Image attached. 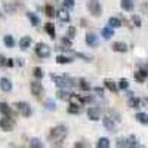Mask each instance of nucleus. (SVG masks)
Masks as SVG:
<instances>
[{"mask_svg": "<svg viewBox=\"0 0 148 148\" xmlns=\"http://www.w3.org/2000/svg\"><path fill=\"white\" fill-rule=\"evenodd\" d=\"M6 61H8V59H5L2 55H0V67H2V65H6Z\"/></svg>", "mask_w": 148, "mask_h": 148, "instance_id": "46", "label": "nucleus"}, {"mask_svg": "<svg viewBox=\"0 0 148 148\" xmlns=\"http://www.w3.org/2000/svg\"><path fill=\"white\" fill-rule=\"evenodd\" d=\"M14 126H15V120L10 116H5L3 119H0V127L3 130L10 132V130H14Z\"/></svg>", "mask_w": 148, "mask_h": 148, "instance_id": "6", "label": "nucleus"}, {"mask_svg": "<svg viewBox=\"0 0 148 148\" xmlns=\"http://www.w3.org/2000/svg\"><path fill=\"white\" fill-rule=\"evenodd\" d=\"M111 49H113L114 52H121V53H125V52H127V45L123 43V42H116V43L111 45Z\"/></svg>", "mask_w": 148, "mask_h": 148, "instance_id": "12", "label": "nucleus"}, {"mask_svg": "<svg viewBox=\"0 0 148 148\" xmlns=\"http://www.w3.org/2000/svg\"><path fill=\"white\" fill-rule=\"evenodd\" d=\"M0 113H2L3 116H10V117H14V113H12L10 107H9L6 102H0Z\"/></svg>", "mask_w": 148, "mask_h": 148, "instance_id": "15", "label": "nucleus"}, {"mask_svg": "<svg viewBox=\"0 0 148 148\" xmlns=\"http://www.w3.org/2000/svg\"><path fill=\"white\" fill-rule=\"evenodd\" d=\"M58 18L62 22H70V14L67 12V9H61L58 10Z\"/></svg>", "mask_w": 148, "mask_h": 148, "instance_id": "19", "label": "nucleus"}, {"mask_svg": "<svg viewBox=\"0 0 148 148\" xmlns=\"http://www.w3.org/2000/svg\"><path fill=\"white\" fill-rule=\"evenodd\" d=\"M127 144H129V147H141L138 139H136V136H133V135L127 138Z\"/></svg>", "mask_w": 148, "mask_h": 148, "instance_id": "35", "label": "nucleus"}, {"mask_svg": "<svg viewBox=\"0 0 148 148\" xmlns=\"http://www.w3.org/2000/svg\"><path fill=\"white\" fill-rule=\"evenodd\" d=\"M127 105H129L130 108H138V107L141 105V99H139V98H136V96H133V93H132V95H129Z\"/></svg>", "mask_w": 148, "mask_h": 148, "instance_id": "14", "label": "nucleus"}, {"mask_svg": "<svg viewBox=\"0 0 148 148\" xmlns=\"http://www.w3.org/2000/svg\"><path fill=\"white\" fill-rule=\"evenodd\" d=\"M33 74H34V77H36V79H43L45 71H43L42 68H39V67H36V68L33 70Z\"/></svg>", "mask_w": 148, "mask_h": 148, "instance_id": "34", "label": "nucleus"}, {"mask_svg": "<svg viewBox=\"0 0 148 148\" xmlns=\"http://www.w3.org/2000/svg\"><path fill=\"white\" fill-rule=\"evenodd\" d=\"M93 92H95L98 96H102V95H104V89H102V88H93Z\"/></svg>", "mask_w": 148, "mask_h": 148, "instance_id": "43", "label": "nucleus"}, {"mask_svg": "<svg viewBox=\"0 0 148 148\" xmlns=\"http://www.w3.org/2000/svg\"><path fill=\"white\" fill-rule=\"evenodd\" d=\"M64 8L65 9H73L74 8V0H64Z\"/></svg>", "mask_w": 148, "mask_h": 148, "instance_id": "38", "label": "nucleus"}, {"mask_svg": "<svg viewBox=\"0 0 148 148\" xmlns=\"http://www.w3.org/2000/svg\"><path fill=\"white\" fill-rule=\"evenodd\" d=\"M129 88V82L126 80V79H121L120 82H119V89H121V90H126Z\"/></svg>", "mask_w": 148, "mask_h": 148, "instance_id": "36", "label": "nucleus"}, {"mask_svg": "<svg viewBox=\"0 0 148 148\" xmlns=\"http://www.w3.org/2000/svg\"><path fill=\"white\" fill-rule=\"evenodd\" d=\"M74 147H86V144H82V142H76V144H74Z\"/></svg>", "mask_w": 148, "mask_h": 148, "instance_id": "48", "label": "nucleus"}, {"mask_svg": "<svg viewBox=\"0 0 148 148\" xmlns=\"http://www.w3.org/2000/svg\"><path fill=\"white\" fill-rule=\"evenodd\" d=\"M117 147H129L127 139H125V138H119V139H117Z\"/></svg>", "mask_w": 148, "mask_h": 148, "instance_id": "39", "label": "nucleus"}, {"mask_svg": "<svg viewBox=\"0 0 148 148\" xmlns=\"http://www.w3.org/2000/svg\"><path fill=\"white\" fill-rule=\"evenodd\" d=\"M120 6H121V9H125V10L130 12V10L133 9V0H121V2H120Z\"/></svg>", "mask_w": 148, "mask_h": 148, "instance_id": "22", "label": "nucleus"}, {"mask_svg": "<svg viewBox=\"0 0 148 148\" xmlns=\"http://www.w3.org/2000/svg\"><path fill=\"white\" fill-rule=\"evenodd\" d=\"M110 114H111V117H113L116 121H120L121 120V117H120V114L117 113V111L116 110H110Z\"/></svg>", "mask_w": 148, "mask_h": 148, "instance_id": "37", "label": "nucleus"}, {"mask_svg": "<svg viewBox=\"0 0 148 148\" xmlns=\"http://www.w3.org/2000/svg\"><path fill=\"white\" fill-rule=\"evenodd\" d=\"M16 64H18V65H24V61H22L21 58H18V61H16Z\"/></svg>", "mask_w": 148, "mask_h": 148, "instance_id": "49", "label": "nucleus"}, {"mask_svg": "<svg viewBox=\"0 0 148 148\" xmlns=\"http://www.w3.org/2000/svg\"><path fill=\"white\" fill-rule=\"evenodd\" d=\"M65 136H67V127L65 126H55L51 129L47 138L52 142V145H61L62 141L65 139Z\"/></svg>", "mask_w": 148, "mask_h": 148, "instance_id": "1", "label": "nucleus"}, {"mask_svg": "<svg viewBox=\"0 0 148 148\" xmlns=\"http://www.w3.org/2000/svg\"><path fill=\"white\" fill-rule=\"evenodd\" d=\"M45 108L49 110V111H55V110H56L55 101H53V99H46V101H45Z\"/></svg>", "mask_w": 148, "mask_h": 148, "instance_id": "31", "label": "nucleus"}, {"mask_svg": "<svg viewBox=\"0 0 148 148\" xmlns=\"http://www.w3.org/2000/svg\"><path fill=\"white\" fill-rule=\"evenodd\" d=\"M56 96L59 98V99H62V101H68L70 96H71V92H68V89H59L56 92Z\"/></svg>", "mask_w": 148, "mask_h": 148, "instance_id": "16", "label": "nucleus"}, {"mask_svg": "<svg viewBox=\"0 0 148 148\" xmlns=\"http://www.w3.org/2000/svg\"><path fill=\"white\" fill-rule=\"evenodd\" d=\"M3 8H5V9H6V10L9 12V14H14V9H12V8H10V6H9L8 3H3Z\"/></svg>", "mask_w": 148, "mask_h": 148, "instance_id": "45", "label": "nucleus"}, {"mask_svg": "<svg viewBox=\"0 0 148 148\" xmlns=\"http://www.w3.org/2000/svg\"><path fill=\"white\" fill-rule=\"evenodd\" d=\"M86 43H88L90 47H96L98 45H99V39H98L96 34L88 33V34H86Z\"/></svg>", "mask_w": 148, "mask_h": 148, "instance_id": "11", "label": "nucleus"}, {"mask_svg": "<svg viewBox=\"0 0 148 148\" xmlns=\"http://www.w3.org/2000/svg\"><path fill=\"white\" fill-rule=\"evenodd\" d=\"M102 125H104V127H105L108 132H116V121L111 119L110 116H105V117L102 119Z\"/></svg>", "mask_w": 148, "mask_h": 148, "instance_id": "8", "label": "nucleus"}, {"mask_svg": "<svg viewBox=\"0 0 148 148\" xmlns=\"http://www.w3.org/2000/svg\"><path fill=\"white\" fill-rule=\"evenodd\" d=\"M36 53L39 58L45 59V58H49L51 56V47H49L46 43H37L36 46Z\"/></svg>", "mask_w": 148, "mask_h": 148, "instance_id": "4", "label": "nucleus"}, {"mask_svg": "<svg viewBox=\"0 0 148 148\" xmlns=\"http://www.w3.org/2000/svg\"><path fill=\"white\" fill-rule=\"evenodd\" d=\"M0 89H2L3 92H10L12 90V82L6 77L0 79Z\"/></svg>", "mask_w": 148, "mask_h": 148, "instance_id": "13", "label": "nucleus"}, {"mask_svg": "<svg viewBox=\"0 0 148 148\" xmlns=\"http://www.w3.org/2000/svg\"><path fill=\"white\" fill-rule=\"evenodd\" d=\"M67 34H68V37H70V39H74V37H76V28H74V27H70Z\"/></svg>", "mask_w": 148, "mask_h": 148, "instance_id": "41", "label": "nucleus"}, {"mask_svg": "<svg viewBox=\"0 0 148 148\" xmlns=\"http://www.w3.org/2000/svg\"><path fill=\"white\" fill-rule=\"evenodd\" d=\"M108 25L113 27V28H119V27H121V21L119 18H116V16H111L108 19Z\"/></svg>", "mask_w": 148, "mask_h": 148, "instance_id": "26", "label": "nucleus"}, {"mask_svg": "<svg viewBox=\"0 0 148 148\" xmlns=\"http://www.w3.org/2000/svg\"><path fill=\"white\" fill-rule=\"evenodd\" d=\"M101 36L104 37L105 40H110L111 36H114V31H113V27H105L101 30Z\"/></svg>", "mask_w": 148, "mask_h": 148, "instance_id": "18", "label": "nucleus"}, {"mask_svg": "<svg viewBox=\"0 0 148 148\" xmlns=\"http://www.w3.org/2000/svg\"><path fill=\"white\" fill-rule=\"evenodd\" d=\"M56 62H58V64H70V62H73V56L58 55V56H56Z\"/></svg>", "mask_w": 148, "mask_h": 148, "instance_id": "21", "label": "nucleus"}, {"mask_svg": "<svg viewBox=\"0 0 148 148\" xmlns=\"http://www.w3.org/2000/svg\"><path fill=\"white\" fill-rule=\"evenodd\" d=\"M30 89H31V93H33L34 96H40V95L43 93V86H42V83H39V82H31Z\"/></svg>", "mask_w": 148, "mask_h": 148, "instance_id": "10", "label": "nucleus"}, {"mask_svg": "<svg viewBox=\"0 0 148 148\" xmlns=\"http://www.w3.org/2000/svg\"><path fill=\"white\" fill-rule=\"evenodd\" d=\"M132 21H133V25H136V27H141L142 24H141V18L138 15H133L132 16Z\"/></svg>", "mask_w": 148, "mask_h": 148, "instance_id": "40", "label": "nucleus"}, {"mask_svg": "<svg viewBox=\"0 0 148 148\" xmlns=\"http://www.w3.org/2000/svg\"><path fill=\"white\" fill-rule=\"evenodd\" d=\"M62 45H65L67 47H71V39H70V37H64V39H62Z\"/></svg>", "mask_w": 148, "mask_h": 148, "instance_id": "42", "label": "nucleus"}, {"mask_svg": "<svg viewBox=\"0 0 148 148\" xmlns=\"http://www.w3.org/2000/svg\"><path fill=\"white\" fill-rule=\"evenodd\" d=\"M133 77H135V80H136L138 83H144L147 80V77H148V65L145 68H141L138 71H135Z\"/></svg>", "mask_w": 148, "mask_h": 148, "instance_id": "7", "label": "nucleus"}, {"mask_svg": "<svg viewBox=\"0 0 148 148\" xmlns=\"http://www.w3.org/2000/svg\"><path fill=\"white\" fill-rule=\"evenodd\" d=\"M30 45H31V37H28V36L22 37V39L19 40V47L22 49V51H27V49L30 47Z\"/></svg>", "mask_w": 148, "mask_h": 148, "instance_id": "17", "label": "nucleus"}, {"mask_svg": "<svg viewBox=\"0 0 148 148\" xmlns=\"http://www.w3.org/2000/svg\"><path fill=\"white\" fill-rule=\"evenodd\" d=\"M77 84H79V88L82 90H90V84L88 80H84V79H79L77 80Z\"/></svg>", "mask_w": 148, "mask_h": 148, "instance_id": "27", "label": "nucleus"}, {"mask_svg": "<svg viewBox=\"0 0 148 148\" xmlns=\"http://www.w3.org/2000/svg\"><path fill=\"white\" fill-rule=\"evenodd\" d=\"M45 12H46V16H49V18H53V15L56 14L52 5H46L45 6Z\"/></svg>", "mask_w": 148, "mask_h": 148, "instance_id": "32", "label": "nucleus"}, {"mask_svg": "<svg viewBox=\"0 0 148 148\" xmlns=\"http://www.w3.org/2000/svg\"><path fill=\"white\" fill-rule=\"evenodd\" d=\"M142 102H145V104H147V105H148V98H145V99H144V101H142Z\"/></svg>", "mask_w": 148, "mask_h": 148, "instance_id": "50", "label": "nucleus"}, {"mask_svg": "<svg viewBox=\"0 0 148 148\" xmlns=\"http://www.w3.org/2000/svg\"><path fill=\"white\" fill-rule=\"evenodd\" d=\"M135 119H136L141 125H148V114H145V113H138L136 116H135Z\"/></svg>", "mask_w": 148, "mask_h": 148, "instance_id": "25", "label": "nucleus"}, {"mask_svg": "<svg viewBox=\"0 0 148 148\" xmlns=\"http://www.w3.org/2000/svg\"><path fill=\"white\" fill-rule=\"evenodd\" d=\"M141 9H142V12H144L145 15H148V3H142Z\"/></svg>", "mask_w": 148, "mask_h": 148, "instance_id": "44", "label": "nucleus"}, {"mask_svg": "<svg viewBox=\"0 0 148 148\" xmlns=\"http://www.w3.org/2000/svg\"><path fill=\"white\" fill-rule=\"evenodd\" d=\"M88 117H89V120H92V121H98V120L101 119V110L96 108V107L89 108V110H88Z\"/></svg>", "mask_w": 148, "mask_h": 148, "instance_id": "9", "label": "nucleus"}, {"mask_svg": "<svg viewBox=\"0 0 148 148\" xmlns=\"http://www.w3.org/2000/svg\"><path fill=\"white\" fill-rule=\"evenodd\" d=\"M88 9H89L92 16H101L102 15V6H101V3L98 2V0H89Z\"/></svg>", "mask_w": 148, "mask_h": 148, "instance_id": "3", "label": "nucleus"}, {"mask_svg": "<svg viewBox=\"0 0 148 148\" xmlns=\"http://www.w3.org/2000/svg\"><path fill=\"white\" fill-rule=\"evenodd\" d=\"M3 43H5V46H6V47H14V46H15V40H14V37L9 36V34H6V36L3 37Z\"/></svg>", "mask_w": 148, "mask_h": 148, "instance_id": "28", "label": "nucleus"}, {"mask_svg": "<svg viewBox=\"0 0 148 148\" xmlns=\"http://www.w3.org/2000/svg\"><path fill=\"white\" fill-rule=\"evenodd\" d=\"M30 147H33V148H43V142L39 141L37 138H33V139H30Z\"/></svg>", "mask_w": 148, "mask_h": 148, "instance_id": "33", "label": "nucleus"}, {"mask_svg": "<svg viewBox=\"0 0 148 148\" xmlns=\"http://www.w3.org/2000/svg\"><path fill=\"white\" fill-rule=\"evenodd\" d=\"M104 83H105V88H107L108 90L114 92V93H116V92L119 90V86H117V84H116L114 82H111V80H105Z\"/></svg>", "mask_w": 148, "mask_h": 148, "instance_id": "29", "label": "nucleus"}, {"mask_svg": "<svg viewBox=\"0 0 148 148\" xmlns=\"http://www.w3.org/2000/svg\"><path fill=\"white\" fill-rule=\"evenodd\" d=\"M6 65H8V67H12V65H14V61H12V59H8V61H6Z\"/></svg>", "mask_w": 148, "mask_h": 148, "instance_id": "47", "label": "nucleus"}, {"mask_svg": "<svg viewBox=\"0 0 148 148\" xmlns=\"http://www.w3.org/2000/svg\"><path fill=\"white\" fill-rule=\"evenodd\" d=\"M96 147H98V148H108V147H110V139H108V138H101V139H98Z\"/></svg>", "mask_w": 148, "mask_h": 148, "instance_id": "30", "label": "nucleus"}, {"mask_svg": "<svg viewBox=\"0 0 148 148\" xmlns=\"http://www.w3.org/2000/svg\"><path fill=\"white\" fill-rule=\"evenodd\" d=\"M68 113L70 114H80L82 113V105H79V104H70Z\"/></svg>", "mask_w": 148, "mask_h": 148, "instance_id": "23", "label": "nucleus"}, {"mask_svg": "<svg viewBox=\"0 0 148 148\" xmlns=\"http://www.w3.org/2000/svg\"><path fill=\"white\" fill-rule=\"evenodd\" d=\"M51 79L55 82V84L58 86L59 89H71L74 88V86L77 84V82L71 79L70 76H67V74H64V76H58V74H51Z\"/></svg>", "mask_w": 148, "mask_h": 148, "instance_id": "2", "label": "nucleus"}, {"mask_svg": "<svg viewBox=\"0 0 148 148\" xmlns=\"http://www.w3.org/2000/svg\"><path fill=\"white\" fill-rule=\"evenodd\" d=\"M45 30H46V33L49 34V37H51V39H55V37H56V33H55V27H53V24L47 22L46 25H45Z\"/></svg>", "mask_w": 148, "mask_h": 148, "instance_id": "20", "label": "nucleus"}, {"mask_svg": "<svg viewBox=\"0 0 148 148\" xmlns=\"http://www.w3.org/2000/svg\"><path fill=\"white\" fill-rule=\"evenodd\" d=\"M27 18L30 19V22L33 24L34 27H36V25H39V24H40V19H39V16H37L36 14H33V12H27Z\"/></svg>", "mask_w": 148, "mask_h": 148, "instance_id": "24", "label": "nucleus"}, {"mask_svg": "<svg viewBox=\"0 0 148 148\" xmlns=\"http://www.w3.org/2000/svg\"><path fill=\"white\" fill-rule=\"evenodd\" d=\"M15 108H16V111L21 114V116H24V117H30L31 116V107H30V104H27V102H15Z\"/></svg>", "mask_w": 148, "mask_h": 148, "instance_id": "5", "label": "nucleus"}]
</instances>
